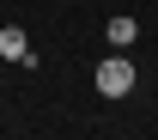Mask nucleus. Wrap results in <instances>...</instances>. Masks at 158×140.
Returning <instances> with one entry per match:
<instances>
[{
  "label": "nucleus",
  "instance_id": "7ed1b4c3",
  "mask_svg": "<svg viewBox=\"0 0 158 140\" xmlns=\"http://www.w3.org/2000/svg\"><path fill=\"white\" fill-rule=\"evenodd\" d=\"M103 37H110V49H128V43H134V37H140V24H134V19H128V12H116V19L103 24Z\"/></svg>",
  "mask_w": 158,
  "mask_h": 140
},
{
  "label": "nucleus",
  "instance_id": "f257e3e1",
  "mask_svg": "<svg viewBox=\"0 0 158 140\" xmlns=\"http://www.w3.org/2000/svg\"><path fill=\"white\" fill-rule=\"evenodd\" d=\"M134 79H140V67L122 55V49H116L110 61H98V73H91V85H98L103 98H128V91H134Z\"/></svg>",
  "mask_w": 158,
  "mask_h": 140
},
{
  "label": "nucleus",
  "instance_id": "f03ea898",
  "mask_svg": "<svg viewBox=\"0 0 158 140\" xmlns=\"http://www.w3.org/2000/svg\"><path fill=\"white\" fill-rule=\"evenodd\" d=\"M0 55H6V61H31V37H24L19 24H6V31H0Z\"/></svg>",
  "mask_w": 158,
  "mask_h": 140
}]
</instances>
